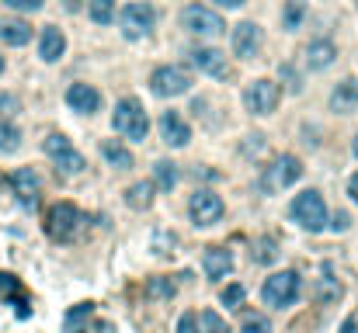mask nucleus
<instances>
[{
  "label": "nucleus",
  "mask_w": 358,
  "mask_h": 333,
  "mask_svg": "<svg viewBox=\"0 0 358 333\" xmlns=\"http://www.w3.org/2000/svg\"><path fill=\"white\" fill-rule=\"evenodd\" d=\"M84 230V212L70 201H60L45 212V236L49 240H56V243H70L77 240Z\"/></svg>",
  "instance_id": "f257e3e1"
},
{
  "label": "nucleus",
  "mask_w": 358,
  "mask_h": 333,
  "mask_svg": "<svg viewBox=\"0 0 358 333\" xmlns=\"http://www.w3.org/2000/svg\"><path fill=\"white\" fill-rule=\"evenodd\" d=\"M289 212H292V219L299 222L306 233H320V230L327 226V219H331V215H327V201H324V195H320L317 188L299 191Z\"/></svg>",
  "instance_id": "f03ea898"
},
{
  "label": "nucleus",
  "mask_w": 358,
  "mask_h": 333,
  "mask_svg": "<svg viewBox=\"0 0 358 333\" xmlns=\"http://www.w3.org/2000/svg\"><path fill=\"white\" fill-rule=\"evenodd\" d=\"M112 125L119 136H126L129 143H143L146 132H150V119H146V111L136 97H122L115 104V115H112Z\"/></svg>",
  "instance_id": "7ed1b4c3"
},
{
  "label": "nucleus",
  "mask_w": 358,
  "mask_h": 333,
  "mask_svg": "<svg viewBox=\"0 0 358 333\" xmlns=\"http://www.w3.org/2000/svg\"><path fill=\"white\" fill-rule=\"evenodd\" d=\"M299 177H302V163L296 156L282 153V156H275L265 171H261V191L265 195H278V191L292 188Z\"/></svg>",
  "instance_id": "20e7f679"
},
{
  "label": "nucleus",
  "mask_w": 358,
  "mask_h": 333,
  "mask_svg": "<svg viewBox=\"0 0 358 333\" xmlns=\"http://www.w3.org/2000/svg\"><path fill=\"white\" fill-rule=\"evenodd\" d=\"M42 153L56 163V171L63 174V177H77V174H84V156L73 149V143L67 139V136H60V132H53V136H45V143H42Z\"/></svg>",
  "instance_id": "39448f33"
},
{
  "label": "nucleus",
  "mask_w": 358,
  "mask_h": 333,
  "mask_svg": "<svg viewBox=\"0 0 358 333\" xmlns=\"http://www.w3.org/2000/svg\"><path fill=\"white\" fill-rule=\"evenodd\" d=\"M119 25H122V35L129 42H139V38H146L153 32V25H157V11H153V4H146V0H136V4L122 8Z\"/></svg>",
  "instance_id": "423d86ee"
},
{
  "label": "nucleus",
  "mask_w": 358,
  "mask_h": 333,
  "mask_svg": "<svg viewBox=\"0 0 358 333\" xmlns=\"http://www.w3.org/2000/svg\"><path fill=\"white\" fill-rule=\"evenodd\" d=\"M296 295H299V274L296 271H278L261 285L265 306H275V309H289L296 302Z\"/></svg>",
  "instance_id": "0eeeda50"
},
{
  "label": "nucleus",
  "mask_w": 358,
  "mask_h": 333,
  "mask_svg": "<svg viewBox=\"0 0 358 333\" xmlns=\"http://www.w3.org/2000/svg\"><path fill=\"white\" fill-rule=\"evenodd\" d=\"M181 25H184L191 35H198V38H219V35L226 32L223 18H219L213 8H206V4H191V8H184Z\"/></svg>",
  "instance_id": "6e6552de"
},
{
  "label": "nucleus",
  "mask_w": 358,
  "mask_h": 333,
  "mask_svg": "<svg viewBox=\"0 0 358 333\" xmlns=\"http://www.w3.org/2000/svg\"><path fill=\"white\" fill-rule=\"evenodd\" d=\"M278 101H282V87L275 84V80H254V84H247V90H243V104H247V111L250 115H272V111L278 108Z\"/></svg>",
  "instance_id": "1a4fd4ad"
},
{
  "label": "nucleus",
  "mask_w": 358,
  "mask_h": 333,
  "mask_svg": "<svg viewBox=\"0 0 358 333\" xmlns=\"http://www.w3.org/2000/svg\"><path fill=\"white\" fill-rule=\"evenodd\" d=\"M191 87V77L184 66H157L150 77V90L157 97H178Z\"/></svg>",
  "instance_id": "9d476101"
},
{
  "label": "nucleus",
  "mask_w": 358,
  "mask_h": 333,
  "mask_svg": "<svg viewBox=\"0 0 358 333\" xmlns=\"http://www.w3.org/2000/svg\"><path fill=\"white\" fill-rule=\"evenodd\" d=\"M223 212H226V205L216 191H195L188 201V215L195 226H213V222L223 219Z\"/></svg>",
  "instance_id": "9b49d317"
},
{
  "label": "nucleus",
  "mask_w": 358,
  "mask_h": 333,
  "mask_svg": "<svg viewBox=\"0 0 358 333\" xmlns=\"http://www.w3.org/2000/svg\"><path fill=\"white\" fill-rule=\"evenodd\" d=\"M188 63L198 70V73H206V77H216V80H226L230 77V63H226V56L213 45H195L188 52Z\"/></svg>",
  "instance_id": "f8f14e48"
},
{
  "label": "nucleus",
  "mask_w": 358,
  "mask_h": 333,
  "mask_svg": "<svg viewBox=\"0 0 358 333\" xmlns=\"http://www.w3.org/2000/svg\"><path fill=\"white\" fill-rule=\"evenodd\" d=\"M11 184H14V195H18V201L32 212V208H38V195H42V181H38V174L32 171V166H18V171L11 174Z\"/></svg>",
  "instance_id": "ddd939ff"
},
{
  "label": "nucleus",
  "mask_w": 358,
  "mask_h": 333,
  "mask_svg": "<svg viewBox=\"0 0 358 333\" xmlns=\"http://www.w3.org/2000/svg\"><path fill=\"white\" fill-rule=\"evenodd\" d=\"M261 42H265L261 25H254V21H240V25L233 28V52L240 56V60H250V56H258Z\"/></svg>",
  "instance_id": "4468645a"
},
{
  "label": "nucleus",
  "mask_w": 358,
  "mask_h": 333,
  "mask_svg": "<svg viewBox=\"0 0 358 333\" xmlns=\"http://www.w3.org/2000/svg\"><path fill=\"white\" fill-rule=\"evenodd\" d=\"M67 104L77 111V115H94L101 108V90L91 84H70L67 87Z\"/></svg>",
  "instance_id": "2eb2a0df"
},
{
  "label": "nucleus",
  "mask_w": 358,
  "mask_h": 333,
  "mask_svg": "<svg viewBox=\"0 0 358 333\" xmlns=\"http://www.w3.org/2000/svg\"><path fill=\"white\" fill-rule=\"evenodd\" d=\"M160 136H164V143H167V146L181 149V146H188L191 129H188V122L178 115V111H164V115H160Z\"/></svg>",
  "instance_id": "dca6fc26"
},
{
  "label": "nucleus",
  "mask_w": 358,
  "mask_h": 333,
  "mask_svg": "<svg viewBox=\"0 0 358 333\" xmlns=\"http://www.w3.org/2000/svg\"><path fill=\"white\" fill-rule=\"evenodd\" d=\"M63 52H67L63 32H60L56 25H45L42 35H38V56H42V63H60Z\"/></svg>",
  "instance_id": "f3484780"
},
{
  "label": "nucleus",
  "mask_w": 358,
  "mask_h": 333,
  "mask_svg": "<svg viewBox=\"0 0 358 333\" xmlns=\"http://www.w3.org/2000/svg\"><path fill=\"white\" fill-rule=\"evenodd\" d=\"M334 60H337V45L331 38H313L306 45V66L310 70H327Z\"/></svg>",
  "instance_id": "a211bd4d"
},
{
  "label": "nucleus",
  "mask_w": 358,
  "mask_h": 333,
  "mask_svg": "<svg viewBox=\"0 0 358 333\" xmlns=\"http://www.w3.org/2000/svg\"><path fill=\"white\" fill-rule=\"evenodd\" d=\"M331 111H337V115H348V111H358V80H341L331 94Z\"/></svg>",
  "instance_id": "6ab92c4d"
},
{
  "label": "nucleus",
  "mask_w": 358,
  "mask_h": 333,
  "mask_svg": "<svg viewBox=\"0 0 358 333\" xmlns=\"http://www.w3.org/2000/svg\"><path fill=\"white\" fill-rule=\"evenodd\" d=\"M202 267H206L209 278H226L233 271V254L226 247H206V257H202Z\"/></svg>",
  "instance_id": "aec40b11"
},
{
  "label": "nucleus",
  "mask_w": 358,
  "mask_h": 333,
  "mask_svg": "<svg viewBox=\"0 0 358 333\" xmlns=\"http://www.w3.org/2000/svg\"><path fill=\"white\" fill-rule=\"evenodd\" d=\"M0 42H4V45H28L32 42V25L21 21V18L0 21Z\"/></svg>",
  "instance_id": "412c9836"
},
{
  "label": "nucleus",
  "mask_w": 358,
  "mask_h": 333,
  "mask_svg": "<svg viewBox=\"0 0 358 333\" xmlns=\"http://www.w3.org/2000/svg\"><path fill=\"white\" fill-rule=\"evenodd\" d=\"M153 195H157V184H153V181H139V184H132L126 191V205L136 208V212H146L153 205Z\"/></svg>",
  "instance_id": "4be33fe9"
},
{
  "label": "nucleus",
  "mask_w": 358,
  "mask_h": 333,
  "mask_svg": "<svg viewBox=\"0 0 358 333\" xmlns=\"http://www.w3.org/2000/svg\"><path fill=\"white\" fill-rule=\"evenodd\" d=\"M101 156H105L112 166H119V171H126V166H132V153H129V146H122L119 139H108V143H101Z\"/></svg>",
  "instance_id": "5701e85b"
},
{
  "label": "nucleus",
  "mask_w": 358,
  "mask_h": 333,
  "mask_svg": "<svg viewBox=\"0 0 358 333\" xmlns=\"http://www.w3.org/2000/svg\"><path fill=\"white\" fill-rule=\"evenodd\" d=\"M94 316V302H80L67 312V333H87V319Z\"/></svg>",
  "instance_id": "b1692460"
},
{
  "label": "nucleus",
  "mask_w": 358,
  "mask_h": 333,
  "mask_svg": "<svg viewBox=\"0 0 358 333\" xmlns=\"http://www.w3.org/2000/svg\"><path fill=\"white\" fill-rule=\"evenodd\" d=\"M153 184H157V191H171L178 184V166L171 160H160L153 166Z\"/></svg>",
  "instance_id": "393cba45"
},
{
  "label": "nucleus",
  "mask_w": 358,
  "mask_h": 333,
  "mask_svg": "<svg viewBox=\"0 0 358 333\" xmlns=\"http://www.w3.org/2000/svg\"><path fill=\"white\" fill-rule=\"evenodd\" d=\"M87 14L94 25H112L115 21V0H87Z\"/></svg>",
  "instance_id": "a878e982"
},
{
  "label": "nucleus",
  "mask_w": 358,
  "mask_h": 333,
  "mask_svg": "<svg viewBox=\"0 0 358 333\" xmlns=\"http://www.w3.org/2000/svg\"><path fill=\"white\" fill-rule=\"evenodd\" d=\"M195 323H198V330H195V333H230V326L223 323V316H216L213 309L198 312V316H195Z\"/></svg>",
  "instance_id": "bb28decb"
},
{
  "label": "nucleus",
  "mask_w": 358,
  "mask_h": 333,
  "mask_svg": "<svg viewBox=\"0 0 358 333\" xmlns=\"http://www.w3.org/2000/svg\"><path fill=\"white\" fill-rule=\"evenodd\" d=\"M302 18H306V4H302V0H289L285 11H282V28L285 32H296L302 25Z\"/></svg>",
  "instance_id": "cd10ccee"
},
{
  "label": "nucleus",
  "mask_w": 358,
  "mask_h": 333,
  "mask_svg": "<svg viewBox=\"0 0 358 333\" xmlns=\"http://www.w3.org/2000/svg\"><path fill=\"white\" fill-rule=\"evenodd\" d=\"M21 146V129L11 122H0V153H14Z\"/></svg>",
  "instance_id": "c85d7f7f"
},
{
  "label": "nucleus",
  "mask_w": 358,
  "mask_h": 333,
  "mask_svg": "<svg viewBox=\"0 0 358 333\" xmlns=\"http://www.w3.org/2000/svg\"><path fill=\"white\" fill-rule=\"evenodd\" d=\"M184 274H188V271H184ZM178 282H181V274H174V278H153V282L146 285V292H150V295H157V299H171Z\"/></svg>",
  "instance_id": "c756f323"
},
{
  "label": "nucleus",
  "mask_w": 358,
  "mask_h": 333,
  "mask_svg": "<svg viewBox=\"0 0 358 333\" xmlns=\"http://www.w3.org/2000/svg\"><path fill=\"white\" fill-rule=\"evenodd\" d=\"M243 299H247V288H243V285H226V288H223V306H226V309H240Z\"/></svg>",
  "instance_id": "7c9ffc66"
},
{
  "label": "nucleus",
  "mask_w": 358,
  "mask_h": 333,
  "mask_svg": "<svg viewBox=\"0 0 358 333\" xmlns=\"http://www.w3.org/2000/svg\"><path fill=\"white\" fill-rule=\"evenodd\" d=\"M21 292V282L14 274H8V271H0V299H14Z\"/></svg>",
  "instance_id": "2f4dec72"
},
{
  "label": "nucleus",
  "mask_w": 358,
  "mask_h": 333,
  "mask_svg": "<svg viewBox=\"0 0 358 333\" xmlns=\"http://www.w3.org/2000/svg\"><path fill=\"white\" fill-rule=\"evenodd\" d=\"M240 333H272V326H268L265 316H247L243 326H240Z\"/></svg>",
  "instance_id": "473e14b6"
},
{
  "label": "nucleus",
  "mask_w": 358,
  "mask_h": 333,
  "mask_svg": "<svg viewBox=\"0 0 358 333\" xmlns=\"http://www.w3.org/2000/svg\"><path fill=\"white\" fill-rule=\"evenodd\" d=\"M275 257H278L275 243H272V240H261V243H258V254H254V260H258V264H272Z\"/></svg>",
  "instance_id": "72a5a7b5"
},
{
  "label": "nucleus",
  "mask_w": 358,
  "mask_h": 333,
  "mask_svg": "<svg viewBox=\"0 0 358 333\" xmlns=\"http://www.w3.org/2000/svg\"><path fill=\"white\" fill-rule=\"evenodd\" d=\"M4 4H8L11 11H21V14H32V11H38V8H42V0H4Z\"/></svg>",
  "instance_id": "f704fd0d"
},
{
  "label": "nucleus",
  "mask_w": 358,
  "mask_h": 333,
  "mask_svg": "<svg viewBox=\"0 0 358 333\" xmlns=\"http://www.w3.org/2000/svg\"><path fill=\"white\" fill-rule=\"evenodd\" d=\"M14 111H21V101L14 94H0V115H14Z\"/></svg>",
  "instance_id": "c9c22d12"
},
{
  "label": "nucleus",
  "mask_w": 358,
  "mask_h": 333,
  "mask_svg": "<svg viewBox=\"0 0 358 333\" xmlns=\"http://www.w3.org/2000/svg\"><path fill=\"white\" fill-rule=\"evenodd\" d=\"M282 77L289 80V90H302V77H299V73H296V70H292L289 63L282 66Z\"/></svg>",
  "instance_id": "e433bc0d"
},
{
  "label": "nucleus",
  "mask_w": 358,
  "mask_h": 333,
  "mask_svg": "<svg viewBox=\"0 0 358 333\" xmlns=\"http://www.w3.org/2000/svg\"><path fill=\"white\" fill-rule=\"evenodd\" d=\"M178 333H195V316H191V312H184V316L178 319Z\"/></svg>",
  "instance_id": "4c0bfd02"
},
{
  "label": "nucleus",
  "mask_w": 358,
  "mask_h": 333,
  "mask_svg": "<svg viewBox=\"0 0 358 333\" xmlns=\"http://www.w3.org/2000/svg\"><path fill=\"white\" fill-rule=\"evenodd\" d=\"M348 195H351V201L358 205V174H351V181H348Z\"/></svg>",
  "instance_id": "58836bf2"
},
{
  "label": "nucleus",
  "mask_w": 358,
  "mask_h": 333,
  "mask_svg": "<svg viewBox=\"0 0 358 333\" xmlns=\"http://www.w3.org/2000/svg\"><path fill=\"white\" fill-rule=\"evenodd\" d=\"M63 8H67L70 14H77V11L84 8V0H63Z\"/></svg>",
  "instance_id": "ea45409f"
},
{
  "label": "nucleus",
  "mask_w": 358,
  "mask_h": 333,
  "mask_svg": "<svg viewBox=\"0 0 358 333\" xmlns=\"http://www.w3.org/2000/svg\"><path fill=\"white\" fill-rule=\"evenodd\" d=\"M213 4H219V8H243L247 0H213Z\"/></svg>",
  "instance_id": "a19ab883"
},
{
  "label": "nucleus",
  "mask_w": 358,
  "mask_h": 333,
  "mask_svg": "<svg viewBox=\"0 0 358 333\" xmlns=\"http://www.w3.org/2000/svg\"><path fill=\"white\" fill-rule=\"evenodd\" d=\"M341 333H358V323H355V319H344V326H341Z\"/></svg>",
  "instance_id": "79ce46f5"
},
{
  "label": "nucleus",
  "mask_w": 358,
  "mask_h": 333,
  "mask_svg": "<svg viewBox=\"0 0 358 333\" xmlns=\"http://www.w3.org/2000/svg\"><path fill=\"white\" fill-rule=\"evenodd\" d=\"M344 226H348V215H334V230H337V233H341V230H344Z\"/></svg>",
  "instance_id": "37998d69"
},
{
  "label": "nucleus",
  "mask_w": 358,
  "mask_h": 333,
  "mask_svg": "<svg viewBox=\"0 0 358 333\" xmlns=\"http://www.w3.org/2000/svg\"><path fill=\"white\" fill-rule=\"evenodd\" d=\"M351 149H355V156H358V136H355V143H351Z\"/></svg>",
  "instance_id": "c03bdc74"
},
{
  "label": "nucleus",
  "mask_w": 358,
  "mask_h": 333,
  "mask_svg": "<svg viewBox=\"0 0 358 333\" xmlns=\"http://www.w3.org/2000/svg\"><path fill=\"white\" fill-rule=\"evenodd\" d=\"M0 73H4V56H0Z\"/></svg>",
  "instance_id": "a18cd8bd"
},
{
  "label": "nucleus",
  "mask_w": 358,
  "mask_h": 333,
  "mask_svg": "<svg viewBox=\"0 0 358 333\" xmlns=\"http://www.w3.org/2000/svg\"><path fill=\"white\" fill-rule=\"evenodd\" d=\"M355 4H358V0H355Z\"/></svg>",
  "instance_id": "49530a36"
}]
</instances>
